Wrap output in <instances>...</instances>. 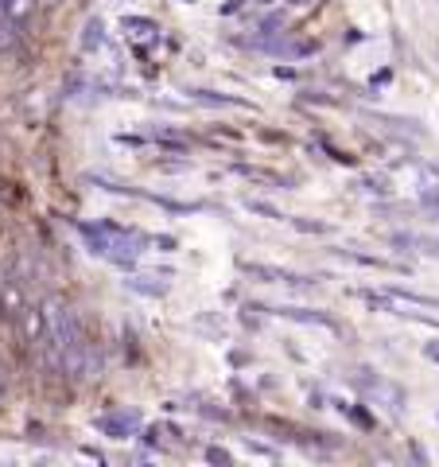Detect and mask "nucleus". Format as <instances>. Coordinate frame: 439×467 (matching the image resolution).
Here are the masks:
<instances>
[{"label":"nucleus","mask_w":439,"mask_h":467,"mask_svg":"<svg viewBox=\"0 0 439 467\" xmlns=\"http://www.w3.org/2000/svg\"><path fill=\"white\" fill-rule=\"evenodd\" d=\"M16 331H20V343L39 347V339L47 335V316H43V308H20L16 312Z\"/></svg>","instance_id":"nucleus-1"}]
</instances>
